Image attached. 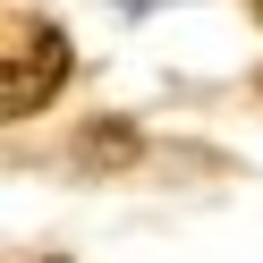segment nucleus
I'll use <instances>...</instances> for the list:
<instances>
[{"mask_svg": "<svg viewBox=\"0 0 263 263\" xmlns=\"http://www.w3.org/2000/svg\"><path fill=\"white\" fill-rule=\"evenodd\" d=\"M60 77H68V34L43 17H9V85H0L9 119H34L60 93Z\"/></svg>", "mask_w": 263, "mask_h": 263, "instance_id": "1", "label": "nucleus"}, {"mask_svg": "<svg viewBox=\"0 0 263 263\" xmlns=\"http://www.w3.org/2000/svg\"><path fill=\"white\" fill-rule=\"evenodd\" d=\"M255 9H263V0H255Z\"/></svg>", "mask_w": 263, "mask_h": 263, "instance_id": "2", "label": "nucleus"}]
</instances>
